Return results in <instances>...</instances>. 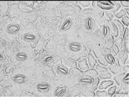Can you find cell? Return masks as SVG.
Segmentation results:
<instances>
[{
    "label": "cell",
    "mask_w": 129,
    "mask_h": 97,
    "mask_svg": "<svg viewBox=\"0 0 129 97\" xmlns=\"http://www.w3.org/2000/svg\"><path fill=\"white\" fill-rule=\"evenodd\" d=\"M115 65H116L117 67L121 68V65H120V63L118 60V59L117 58V57L115 58Z\"/></svg>",
    "instance_id": "7bdbcfd3"
},
{
    "label": "cell",
    "mask_w": 129,
    "mask_h": 97,
    "mask_svg": "<svg viewBox=\"0 0 129 97\" xmlns=\"http://www.w3.org/2000/svg\"><path fill=\"white\" fill-rule=\"evenodd\" d=\"M122 82L123 83H124L125 85L128 84V73H127L126 74H125L123 77L122 78Z\"/></svg>",
    "instance_id": "8d00e7d4"
},
{
    "label": "cell",
    "mask_w": 129,
    "mask_h": 97,
    "mask_svg": "<svg viewBox=\"0 0 129 97\" xmlns=\"http://www.w3.org/2000/svg\"><path fill=\"white\" fill-rule=\"evenodd\" d=\"M104 60L109 65H112L115 64V57L110 53L104 55Z\"/></svg>",
    "instance_id": "2e32d148"
},
{
    "label": "cell",
    "mask_w": 129,
    "mask_h": 97,
    "mask_svg": "<svg viewBox=\"0 0 129 97\" xmlns=\"http://www.w3.org/2000/svg\"><path fill=\"white\" fill-rule=\"evenodd\" d=\"M96 6L103 10L109 11L113 9L114 6V4L111 1L104 2H96Z\"/></svg>",
    "instance_id": "6da1fadb"
},
{
    "label": "cell",
    "mask_w": 129,
    "mask_h": 97,
    "mask_svg": "<svg viewBox=\"0 0 129 97\" xmlns=\"http://www.w3.org/2000/svg\"><path fill=\"white\" fill-rule=\"evenodd\" d=\"M95 68H96L95 69L98 72V74L105 73V72L109 71L108 69L106 67L103 66L100 64H97L96 66H95Z\"/></svg>",
    "instance_id": "603a6c76"
},
{
    "label": "cell",
    "mask_w": 129,
    "mask_h": 97,
    "mask_svg": "<svg viewBox=\"0 0 129 97\" xmlns=\"http://www.w3.org/2000/svg\"><path fill=\"white\" fill-rule=\"evenodd\" d=\"M53 60V58L52 56H49V57H46L44 60V62L46 63H50L51 62H52V61Z\"/></svg>",
    "instance_id": "b9f144b4"
},
{
    "label": "cell",
    "mask_w": 129,
    "mask_h": 97,
    "mask_svg": "<svg viewBox=\"0 0 129 97\" xmlns=\"http://www.w3.org/2000/svg\"><path fill=\"white\" fill-rule=\"evenodd\" d=\"M92 6H93V7L96 8V7L97 6H96V2H93L92 3Z\"/></svg>",
    "instance_id": "7dc6e473"
},
{
    "label": "cell",
    "mask_w": 129,
    "mask_h": 97,
    "mask_svg": "<svg viewBox=\"0 0 129 97\" xmlns=\"http://www.w3.org/2000/svg\"><path fill=\"white\" fill-rule=\"evenodd\" d=\"M116 89H117V86L116 85L113 84L111 86H110L107 91L108 96H112L113 94L116 92Z\"/></svg>",
    "instance_id": "484cf974"
},
{
    "label": "cell",
    "mask_w": 129,
    "mask_h": 97,
    "mask_svg": "<svg viewBox=\"0 0 129 97\" xmlns=\"http://www.w3.org/2000/svg\"><path fill=\"white\" fill-rule=\"evenodd\" d=\"M114 84V81L110 79H106L102 81L99 83L98 88L99 90H106L110 86Z\"/></svg>",
    "instance_id": "5b68a950"
},
{
    "label": "cell",
    "mask_w": 129,
    "mask_h": 97,
    "mask_svg": "<svg viewBox=\"0 0 129 97\" xmlns=\"http://www.w3.org/2000/svg\"><path fill=\"white\" fill-rule=\"evenodd\" d=\"M20 26L16 23H11L6 27L7 32L11 35L16 34L20 30Z\"/></svg>",
    "instance_id": "7a4b0ae2"
},
{
    "label": "cell",
    "mask_w": 129,
    "mask_h": 97,
    "mask_svg": "<svg viewBox=\"0 0 129 97\" xmlns=\"http://www.w3.org/2000/svg\"><path fill=\"white\" fill-rule=\"evenodd\" d=\"M117 56L120 63L121 62L123 64H125V62L128 60V53H126L124 50L120 51Z\"/></svg>",
    "instance_id": "30bf717a"
},
{
    "label": "cell",
    "mask_w": 129,
    "mask_h": 97,
    "mask_svg": "<svg viewBox=\"0 0 129 97\" xmlns=\"http://www.w3.org/2000/svg\"><path fill=\"white\" fill-rule=\"evenodd\" d=\"M124 11H125V13H126V15H127V16H128V14H129V13H128L129 8H125Z\"/></svg>",
    "instance_id": "bcb514c9"
},
{
    "label": "cell",
    "mask_w": 129,
    "mask_h": 97,
    "mask_svg": "<svg viewBox=\"0 0 129 97\" xmlns=\"http://www.w3.org/2000/svg\"><path fill=\"white\" fill-rule=\"evenodd\" d=\"M87 60L90 68H94L97 64H98L97 60L96 57H94L93 54L90 53L87 57Z\"/></svg>",
    "instance_id": "ba28073f"
},
{
    "label": "cell",
    "mask_w": 129,
    "mask_h": 97,
    "mask_svg": "<svg viewBox=\"0 0 129 97\" xmlns=\"http://www.w3.org/2000/svg\"><path fill=\"white\" fill-rule=\"evenodd\" d=\"M99 83H100V78L98 77V76H97L95 78V80L94 82L92 84H91L92 86V89H93V90H95L96 89H97Z\"/></svg>",
    "instance_id": "836d02e7"
},
{
    "label": "cell",
    "mask_w": 129,
    "mask_h": 97,
    "mask_svg": "<svg viewBox=\"0 0 129 97\" xmlns=\"http://www.w3.org/2000/svg\"><path fill=\"white\" fill-rule=\"evenodd\" d=\"M3 55L1 53V61L3 60Z\"/></svg>",
    "instance_id": "c3c4849f"
},
{
    "label": "cell",
    "mask_w": 129,
    "mask_h": 97,
    "mask_svg": "<svg viewBox=\"0 0 129 97\" xmlns=\"http://www.w3.org/2000/svg\"><path fill=\"white\" fill-rule=\"evenodd\" d=\"M94 25V20L93 19L90 17H88L85 22V26L87 30H91L93 28Z\"/></svg>",
    "instance_id": "9a60e30c"
},
{
    "label": "cell",
    "mask_w": 129,
    "mask_h": 97,
    "mask_svg": "<svg viewBox=\"0 0 129 97\" xmlns=\"http://www.w3.org/2000/svg\"><path fill=\"white\" fill-rule=\"evenodd\" d=\"M28 58V55L24 52L18 53L16 55V58L18 61L23 62L26 61Z\"/></svg>",
    "instance_id": "ffe728a7"
},
{
    "label": "cell",
    "mask_w": 129,
    "mask_h": 97,
    "mask_svg": "<svg viewBox=\"0 0 129 97\" xmlns=\"http://www.w3.org/2000/svg\"><path fill=\"white\" fill-rule=\"evenodd\" d=\"M108 67H109L108 70H109L110 71L114 74H117L121 73V68L117 67L114 64L112 65H109Z\"/></svg>",
    "instance_id": "7402d4cb"
},
{
    "label": "cell",
    "mask_w": 129,
    "mask_h": 97,
    "mask_svg": "<svg viewBox=\"0 0 129 97\" xmlns=\"http://www.w3.org/2000/svg\"><path fill=\"white\" fill-rule=\"evenodd\" d=\"M83 74L89 75L90 76H92V77H93L95 78L97 77L99 74L97 71L95 69H94V68H90V69L85 71Z\"/></svg>",
    "instance_id": "44dd1931"
},
{
    "label": "cell",
    "mask_w": 129,
    "mask_h": 97,
    "mask_svg": "<svg viewBox=\"0 0 129 97\" xmlns=\"http://www.w3.org/2000/svg\"><path fill=\"white\" fill-rule=\"evenodd\" d=\"M122 38L124 41H128V27L125 28L124 31L122 35Z\"/></svg>",
    "instance_id": "d6a6232c"
},
{
    "label": "cell",
    "mask_w": 129,
    "mask_h": 97,
    "mask_svg": "<svg viewBox=\"0 0 129 97\" xmlns=\"http://www.w3.org/2000/svg\"><path fill=\"white\" fill-rule=\"evenodd\" d=\"M78 66L80 70L84 71L90 69L87 59L85 58L82 59L79 61L78 63Z\"/></svg>",
    "instance_id": "8fae6325"
},
{
    "label": "cell",
    "mask_w": 129,
    "mask_h": 97,
    "mask_svg": "<svg viewBox=\"0 0 129 97\" xmlns=\"http://www.w3.org/2000/svg\"><path fill=\"white\" fill-rule=\"evenodd\" d=\"M67 88L64 86H58L56 88L54 92V95L57 97L63 96L66 92Z\"/></svg>",
    "instance_id": "5bb4252c"
},
{
    "label": "cell",
    "mask_w": 129,
    "mask_h": 97,
    "mask_svg": "<svg viewBox=\"0 0 129 97\" xmlns=\"http://www.w3.org/2000/svg\"><path fill=\"white\" fill-rule=\"evenodd\" d=\"M22 38L23 40L26 42H32L36 40V36L33 33L27 32L22 35Z\"/></svg>",
    "instance_id": "7c38bea8"
},
{
    "label": "cell",
    "mask_w": 129,
    "mask_h": 97,
    "mask_svg": "<svg viewBox=\"0 0 129 97\" xmlns=\"http://www.w3.org/2000/svg\"><path fill=\"white\" fill-rule=\"evenodd\" d=\"M110 29L111 35L114 37V38H116L119 35V31L117 28V25L113 21H111L110 24Z\"/></svg>",
    "instance_id": "4fadbf2b"
},
{
    "label": "cell",
    "mask_w": 129,
    "mask_h": 97,
    "mask_svg": "<svg viewBox=\"0 0 129 97\" xmlns=\"http://www.w3.org/2000/svg\"><path fill=\"white\" fill-rule=\"evenodd\" d=\"M105 15H106V16L107 19L110 22L112 21V20L114 17V16L112 14V13L109 11H106V12H105Z\"/></svg>",
    "instance_id": "74e56055"
},
{
    "label": "cell",
    "mask_w": 129,
    "mask_h": 97,
    "mask_svg": "<svg viewBox=\"0 0 129 97\" xmlns=\"http://www.w3.org/2000/svg\"><path fill=\"white\" fill-rule=\"evenodd\" d=\"M127 95V94L126 95V94L124 93H117V92H115L114 94H113V96H125Z\"/></svg>",
    "instance_id": "ee69618b"
},
{
    "label": "cell",
    "mask_w": 129,
    "mask_h": 97,
    "mask_svg": "<svg viewBox=\"0 0 129 97\" xmlns=\"http://www.w3.org/2000/svg\"><path fill=\"white\" fill-rule=\"evenodd\" d=\"M128 44H129V42H128V41H124V43H123V46L124 47V50L125 51V52L127 53H128V52H129V48H128Z\"/></svg>",
    "instance_id": "f35d334b"
},
{
    "label": "cell",
    "mask_w": 129,
    "mask_h": 97,
    "mask_svg": "<svg viewBox=\"0 0 129 97\" xmlns=\"http://www.w3.org/2000/svg\"><path fill=\"white\" fill-rule=\"evenodd\" d=\"M123 43H124V40H123L121 36L117 37L114 39V43L118 46L119 49L122 48L123 46Z\"/></svg>",
    "instance_id": "cb8c5ba5"
},
{
    "label": "cell",
    "mask_w": 129,
    "mask_h": 97,
    "mask_svg": "<svg viewBox=\"0 0 129 97\" xmlns=\"http://www.w3.org/2000/svg\"><path fill=\"white\" fill-rule=\"evenodd\" d=\"M36 88L39 92L45 93L49 90L50 85L47 83H39L36 85Z\"/></svg>",
    "instance_id": "9c48e42d"
},
{
    "label": "cell",
    "mask_w": 129,
    "mask_h": 97,
    "mask_svg": "<svg viewBox=\"0 0 129 97\" xmlns=\"http://www.w3.org/2000/svg\"><path fill=\"white\" fill-rule=\"evenodd\" d=\"M126 15V14L124 9L120 10L119 12H117L115 14H114V16L117 19H121L123 17Z\"/></svg>",
    "instance_id": "4dcf8cb0"
},
{
    "label": "cell",
    "mask_w": 129,
    "mask_h": 97,
    "mask_svg": "<svg viewBox=\"0 0 129 97\" xmlns=\"http://www.w3.org/2000/svg\"><path fill=\"white\" fill-rule=\"evenodd\" d=\"M96 96L98 97H106L108 96L107 91L105 90H98L96 91Z\"/></svg>",
    "instance_id": "f546056e"
},
{
    "label": "cell",
    "mask_w": 129,
    "mask_h": 97,
    "mask_svg": "<svg viewBox=\"0 0 129 97\" xmlns=\"http://www.w3.org/2000/svg\"><path fill=\"white\" fill-rule=\"evenodd\" d=\"M80 5L84 8L87 7L90 5V2H80Z\"/></svg>",
    "instance_id": "60d3db41"
},
{
    "label": "cell",
    "mask_w": 129,
    "mask_h": 97,
    "mask_svg": "<svg viewBox=\"0 0 129 97\" xmlns=\"http://www.w3.org/2000/svg\"><path fill=\"white\" fill-rule=\"evenodd\" d=\"M73 25V21L71 19L68 18L66 19L61 24L60 29L62 31H67L70 29Z\"/></svg>",
    "instance_id": "52a82bcc"
},
{
    "label": "cell",
    "mask_w": 129,
    "mask_h": 97,
    "mask_svg": "<svg viewBox=\"0 0 129 97\" xmlns=\"http://www.w3.org/2000/svg\"><path fill=\"white\" fill-rule=\"evenodd\" d=\"M103 53H104L105 55H106V54L110 53H111V50H110V49L109 48H105L103 50Z\"/></svg>",
    "instance_id": "f6af8a7d"
},
{
    "label": "cell",
    "mask_w": 129,
    "mask_h": 97,
    "mask_svg": "<svg viewBox=\"0 0 129 97\" xmlns=\"http://www.w3.org/2000/svg\"><path fill=\"white\" fill-rule=\"evenodd\" d=\"M121 8V5L120 4V3H117V4L114 5V8H113V9L111 10V13H114L115 14L116 13H117L118 12V11L120 9V8Z\"/></svg>",
    "instance_id": "d590c367"
},
{
    "label": "cell",
    "mask_w": 129,
    "mask_h": 97,
    "mask_svg": "<svg viewBox=\"0 0 129 97\" xmlns=\"http://www.w3.org/2000/svg\"><path fill=\"white\" fill-rule=\"evenodd\" d=\"M102 34L104 37L108 38L111 35L110 27L107 24H104L102 27Z\"/></svg>",
    "instance_id": "d6986e66"
},
{
    "label": "cell",
    "mask_w": 129,
    "mask_h": 97,
    "mask_svg": "<svg viewBox=\"0 0 129 97\" xmlns=\"http://www.w3.org/2000/svg\"><path fill=\"white\" fill-rule=\"evenodd\" d=\"M97 62L99 63V64L102 65L103 66H105L106 67L108 66V64L106 62L105 60L104 59H103L102 58L98 57L97 58Z\"/></svg>",
    "instance_id": "e575fe53"
},
{
    "label": "cell",
    "mask_w": 129,
    "mask_h": 97,
    "mask_svg": "<svg viewBox=\"0 0 129 97\" xmlns=\"http://www.w3.org/2000/svg\"><path fill=\"white\" fill-rule=\"evenodd\" d=\"M114 43V37L112 35H111L109 37L107 38L106 41V44L109 48H111Z\"/></svg>",
    "instance_id": "f1b7e54d"
},
{
    "label": "cell",
    "mask_w": 129,
    "mask_h": 97,
    "mask_svg": "<svg viewBox=\"0 0 129 97\" xmlns=\"http://www.w3.org/2000/svg\"><path fill=\"white\" fill-rule=\"evenodd\" d=\"M120 4L123 7H124L126 8H128V7H129L128 1H120Z\"/></svg>",
    "instance_id": "ab89813d"
},
{
    "label": "cell",
    "mask_w": 129,
    "mask_h": 97,
    "mask_svg": "<svg viewBox=\"0 0 129 97\" xmlns=\"http://www.w3.org/2000/svg\"><path fill=\"white\" fill-rule=\"evenodd\" d=\"M110 50H111V53L114 56H116L120 51L119 48L115 43H114L113 45L112 46V47L110 48Z\"/></svg>",
    "instance_id": "83f0119b"
},
{
    "label": "cell",
    "mask_w": 129,
    "mask_h": 97,
    "mask_svg": "<svg viewBox=\"0 0 129 97\" xmlns=\"http://www.w3.org/2000/svg\"><path fill=\"white\" fill-rule=\"evenodd\" d=\"M13 81L19 84H22L25 83L28 80V78L27 76L23 74H17L12 77Z\"/></svg>",
    "instance_id": "3957f363"
},
{
    "label": "cell",
    "mask_w": 129,
    "mask_h": 97,
    "mask_svg": "<svg viewBox=\"0 0 129 97\" xmlns=\"http://www.w3.org/2000/svg\"><path fill=\"white\" fill-rule=\"evenodd\" d=\"M113 22L116 24V25L117 26V28L118 29V31H119V34L120 36H122L124 29H125V27L123 25V24L120 22V20H118V19H114Z\"/></svg>",
    "instance_id": "ac0fdd59"
},
{
    "label": "cell",
    "mask_w": 129,
    "mask_h": 97,
    "mask_svg": "<svg viewBox=\"0 0 129 97\" xmlns=\"http://www.w3.org/2000/svg\"><path fill=\"white\" fill-rule=\"evenodd\" d=\"M68 47L71 52H78L81 50L82 45L79 42L73 41L69 44Z\"/></svg>",
    "instance_id": "8992f818"
},
{
    "label": "cell",
    "mask_w": 129,
    "mask_h": 97,
    "mask_svg": "<svg viewBox=\"0 0 129 97\" xmlns=\"http://www.w3.org/2000/svg\"><path fill=\"white\" fill-rule=\"evenodd\" d=\"M95 78L83 74V75L80 78L79 82L85 85H91L94 82Z\"/></svg>",
    "instance_id": "277c9868"
},
{
    "label": "cell",
    "mask_w": 129,
    "mask_h": 97,
    "mask_svg": "<svg viewBox=\"0 0 129 97\" xmlns=\"http://www.w3.org/2000/svg\"><path fill=\"white\" fill-rule=\"evenodd\" d=\"M125 74L124 73H120V74L119 73V74H117L116 76H115L114 77V78H113L114 80L115 81V82L116 83L117 85L119 86L121 84L122 78Z\"/></svg>",
    "instance_id": "4316f807"
},
{
    "label": "cell",
    "mask_w": 129,
    "mask_h": 97,
    "mask_svg": "<svg viewBox=\"0 0 129 97\" xmlns=\"http://www.w3.org/2000/svg\"><path fill=\"white\" fill-rule=\"evenodd\" d=\"M120 22L123 24L124 26H125L126 27H128L129 24V18L128 16H125L121 18Z\"/></svg>",
    "instance_id": "1f68e13d"
},
{
    "label": "cell",
    "mask_w": 129,
    "mask_h": 97,
    "mask_svg": "<svg viewBox=\"0 0 129 97\" xmlns=\"http://www.w3.org/2000/svg\"><path fill=\"white\" fill-rule=\"evenodd\" d=\"M56 69L57 72L61 75H67L69 73V71L68 68L63 65H59L57 66Z\"/></svg>",
    "instance_id": "e0dca14e"
},
{
    "label": "cell",
    "mask_w": 129,
    "mask_h": 97,
    "mask_svg": "<svg viewBox=\"0 0 129 97\" xmlns=\"http://www.w3.org/2000/svg\"><path fill=\"white\" fill-rule=\"evenodd\" d=\"M98 76L100 79L103 80L110 79L112 78V75L109 71L105 73H100L98 74Z\"/></svg>",
    "instance_id": "d4e9b609"
}]
</instances>
